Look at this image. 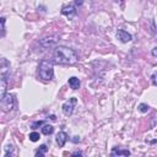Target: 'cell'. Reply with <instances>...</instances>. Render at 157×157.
I'll use <instances>...</instances> for the list:
<instances>
[{"instance_id":"obj_1","label":"cell","mask_w":157,"mask_h":157,"mask_svg":"<svg viewBox=\"0 0 157 157\" xmlns=\"http://www.w3.org/2000/svg\"><path fill=\"white\" fill-rule=\"evenodd\" d=\"M54 59L59 64H72L77 61V55L67 47H56L54 50Z\"/></svg>"},{"instance_id":"obj_2","label":"cell","mask_w":157,"mask_h":157,"mask_svg":"<svg viewBox=\"0 0 157 157\" xmlns=\"http://www.w3.org/2000/svg\"><path fill=\"white\" fill-rule=\"evenodd\" d=\"M38 74H39V77L43 78V80H52L53 78L54 70H53V65H52V63L49 60L43 59L39 63Z\"/></svg>"},{"instance_id":"obj_3","label":"cell","mask_w":157,"mask_h":157,"mask_svg":"<svg viewBox=\"0 0 157 157\" xmlns=\"http://www.w3.org/2000/svg\"><path fill=\"white\" fill-rule=\"evenodd\" d=\"M77 103V99L75 97H72L70 98L67 102H65L64 104H63V113L65 114L66 117H69L72 114V112H74V107H75V104Z\"/></svg>"},{"instance_id":"obj_4","label":"cell","mask_w":157,"mask_h":157,"mask_svg":"<svg viewBox=\"0 0 157 157\" xmlns=\"http://www.w3.org/2000/svg\"><path fill=\"white\" fill-rule=\"evenodd\" d=\"M0 104H1V109L4 112H10L14 108V98L11 95H6L3 99H0Z\"/></svg>"},{"instance_id":"obj_5","label":"cell","mask_w":157,"mask_h":157,"mask_svg":"<svg viewBox=\"0 0 157 157\" xmlns=\"http://www.w3.org/2000/svg\"><path fill=\"white\" fill-rule=\"evenodd\" d=\"M117 37L120 42H123V43H128V42L132 41V34L125 32L124 30H119L117 32Z\"/></svg>"},{"instance_id":"obj_6","label":"cell","mask_w":157,"mask_h":157,"mask_svg":"<svg viewBox=\"0 0 157 157\" xmlns=\"http://www.w3.org/2000/svg\"><path fill=\"white\" fill-rule=\"evenodd\" d=\"M61 14L64 15V16L69 17V19H72L76 15V10L74 6H71V5H69V6H64L61 9Z\"/></svg>"},{"instance_id":"obj_7","label":"cell","mask_w":157,"mask_h":157,"mask_svg":"<svg viewBox=\"0 0 157 157\" xmlns=\"http://www.w3.org/2000/svg\"><path fill=\"white\" fill-rule=\"evenodd\" d=\"M67 140V134L64 133V132H60L58 135H56V144L59 145V147H63V146L65 145Z\"/></svg>"},{"instance_id":"obj_8","label":"cell","mask_w":157,"mask_h":157,"mask_svg":"<svg viewBox=\"0 0 157 157\" xmlns=\"http://www.w3.org/2000/svg\"><path fill=\"white\" fill-rule=\"evenodd\" d=\"M1 87H0V99H3L5 96H6V87H8V83H6V77L5 75H1Z\"/></svg>"},{"instance_id":"obj_9","label":"cell","mask_w":157,"mask_h":157,"mask_svg":"<svg viewBox=\"0 0 157 157\" xmlns=\"http://www.w3.org/2000/svg\"><path fill=\"white\" fill-rule=\"evenodd\" d=\"M69 85H70V87L72 88V90H77V88H80L81 82H80V80H78L77 77H70L69 78Z\"/></svg>"},{"instance_id":"obj_10","label":"cell","mask_w":157,"mask_h":157,"mask_svg":"<svg viewBox=\"0 0 157 157\" xmlns=\"http://www.w3.org/2000/svg\"><path fill=\"white\" fill-rule=\"evenodd\" d=\"M47 151H48V147H47L45 145L39 146V149L36 151V157H43L47 154Z\"/></svg>"},{"instance_id":"obj_11","label":"cell","mask_w":157,"mask_h":157,"mask_svg":"<svg viewBox=\"0 0 157 157\" xmlns=\"http://www.w3.org/2000/svg\"><path fill=\"white\" fill-rule=\"evenodd\" d=\"M53 132H54V128L49 124H47L42 128V133H43L44 135H50V134H53Z\"/></svg>"},{"instance_id":"obj_12","label":"cell","mask_w":157,"mask_h":157,"mask_svg":"<svg viewBox=\"0 0 157 157\" xmlns=\"http://www.w3.org/2000/svg\"><path fill=\"white\" fill-rule=\"evenodd\" d=\"M56 42V39H52V38H49V42H48V38H43L41 41V43L43 44L45 48H48V47H52V45H54V43Z\"/></svg>"},{"instance_id":"obj_13","label":"cell","mask_w":157,"mask_h":157,"mask_svg":"<svg viewBox=\"0 0 157 157\" xmlns=\"http://www.w3.org/2000/svg\"><path fill=\"white\" fill-rule=\"evenodd\" d=\"M112 155H123V156H129L130 155V151L128 150H118V149H113L112 151Z\"/></svg>"},{"instance_id":"obj_14","label":"cell","mask_w":157,"mask_h":157,"mask_svg":"<svg viewBox=\"0 0 157 157\" xmlns=\"http://www.w3.org/2000/svg\"><path fill=\"white\" fill-rule=\"evenodd\" d=\"M30 140L31 141H33V143H36V141H38L39 140V134L38 133H31L30 134Z\"/></svg>"},{"instance_id":"obj_15","label":"cell","mask_w":157,"mask_h":157,"mask_svg":"<svg viewBox=\"0 0 157 157\" xmlns=\"http://www.w3.org/2000/svg\"><path fill=\"white\" fill-rule=\"evenodd\" d=\"M139 111L141 113H147L149 112V106H147V104H145V103H141L139 106Z\"/></svg>"},{"instance_id":"obj_16","label":"cell","mask_w":157,"mask_h":157,"mask_svg":"<svg viewBox=\"0 0 157 157\" xmlns=\"http://www.w3.org/2000/svg\"><path fill=\"white\" fill-rule=\"evenodd\" d=\"M41 125H43V122L42 120H39V122H36L32 124V129H37L38 127H41Z\"/></svg>"},{"instance_id":"obj_17","label":"cell","mask_w":157,"mask_h":157,"mask_svg":"<svg viewBox=\"0 0 157 157\" xmlns=\"http://www.w3.org/2000/svg\"><path fill=\"white\" fill-rule=\"evenodd\" d=\"M0 21H1V30H3V36H4L5 34V17H1Z\"/></svg>"},{"instance_id":"obj_18","label":"cell","mask_w":157,"mask_h":157,"mask_svg":"<svg viewBox=\"0 0 157 157\" xmlns=\"http://www.w3.org/2000/svg\"><path fill=\"white\" fill-rule=\"evenodd\" d=\"M152 81H154V83L157 86V71H155V74L152 75Z\"/></svg>"},{"instance_id":"obj_19","label":"cell","mask_w":157,"mask_h":157,"mask_svg":"<svg viewBox=\"0 0 157 157\" xmlns=\"http://www.w3.org/2000/svg\"><path fill=\"white\" fill-rule=\"evenodd\" d=\"M72 155H74V156H82V152H80V151H75Z\"/></svg>"},{"instance_id":"obj_20","label":"cell","mask_w":157,"mask_h":157,"mask_svg":"<svg viewBox=\"0 0 157 157\" xmlns=\"http://www.w3.org/2000/svg\"><path fill=\"white\" fill-rule=\"evenodd\" d=\"M152 55L157 56V47H156V48H154V49H152Z\"/></svg>"},{"instance_id":"obj_21","label":"cell","mask_w":157,"mask_h":157,"mask_svg":"<svg viewBox=\"0 0 157 157\" xmlns=\"http://www.w3.org/2000/svg\"><path fill=\"white\" fill-rule=\"evenodd\" d=\"M72 141H74V143H77V141H80V138L74 136V139H72Z\"/></svg>"},{"instance_id":"obj_22","label":"cell","mask_w":157,"mask_h":157,"mask_svg":"<svg viewBox=\"0 0 157 157\" xmlns=\"http://www.w3.org/2000/svg\"><path fill=\"white\" fill-rule=\"evenodd\" d=\"M76 5H82V0H76Z\"/></svg>"},{"instance_id":"obj_23","label":"cell","mask_w":157,"mask_h":157,"mask_svg":"<svg viewBox=\"0 0 157 157\" xmlns=\"http://www.w3.org/2000/svg\"><path fill=\"white\" fill-rule=\"evenodd\" d=\"M50 119H52V120H55L56 118H55V116H50Z\"/></svg>"}]
</instances>
